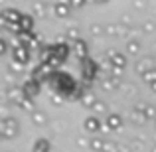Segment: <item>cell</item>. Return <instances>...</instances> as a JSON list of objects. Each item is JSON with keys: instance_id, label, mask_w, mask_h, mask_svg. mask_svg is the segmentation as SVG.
I'll list each match as a JSON object with an SVG mask.
<instances>
[{"instance_id": "6da1fadb", "label": "cell", "mask_w": 156, "mask_h": 152, "mask_svg": "<svg viewBox=\"0 0 156 152\" xmlns=\"http://www.w3.org/2000/svg\"><path fill=\"white\" fill-rule=\"evenodd\" d=\"M48 81H50L53 87H55V91L61 93L65 99H71L73 93L77 91V87H79L77 81L73 79V75H69V73H65V71H55Z\"/></svg>"}, {"instance_id": "7a4b0ae2", "label": "cell", "mask_w": 156, "mask_h": 152, "mask_svg": "<svg viewBox=\"0 0 156 152\" xmlns=\"http://www.w3.org/2000/svg\"><path fill=\"white\" fill-rule=\"evenodd\" d=\"M18 133H20V122L14 117H2V121H0V134H2L4 140L14 138Z\"/></svg>"}, {"instance_id": "3957f363", "label": "cell", "mask_w": 156, "mask_h": 152, "mask_svg": "<svg viewBox=\"0 0 156 152\" xmlns=\"http://www.w3.org/2000/svg\"><path fill=\"white\" fill-rule=\"evenodd\" d=\"M22 14L24 12L16 10V8H2V12H0V24H2V28L12 26V24H20Z\"/></svg>"}, {"instance_id": "277c9868", "label": "cell", "mask_w": 156, "mask_h": 152, "mask_svg": "<svg viewBox=\"0 0 156 152\" xmlns=\"http://www.w3.org/2000/svg\"><path fill=\"white\" fill-rule=\"evenodd\" d=\"M103 125H105V122L101 121V118L97 117V115H89V117L83 121V129L87 130L89 134H97L99 130H103V129H105Z\"/></svg>"}, {"instance_id": "5b68a950", "label": "cell", "mask_w": 156, "mask_h": 152, "mask_svg": "<svg viewBox=\"0 0 156 152\" xmlns=\"http://www.w3.org/2000/svg\"><path fill=\"white\" fill-rule=\"evenodd\" d=\"M32 57V50L30 48H24V46H14L12 48V61H18V63L26 65Z\"/></svg>"}, {"instance_id": "8992f818", "label": "cell", "mask_w": 156, "mask_h": 152, "mask_svg": "<svg viewBox=\"0 0 156 152\" xmlns=\"http://www.w3.org/2000/svg\"><path fill=\"white\" fill-rule=\"evenodd\" d=\"M107 61H109L115 69H121V71H125L126 63H129V61H126V55L121 53V51H107Z\"/></svg>"}, {"instance_id": "52a82bcc", "label": "cell", "mask_w": 156, "mask_h": 152, "mask_svg": "<svg viewBox=\"0 0 156 152\" xmlns=\"http://www.w3.org/2000/svg\"><path fill=\"white\" fill-rule=\"evenodd\" d=\"M40 89H42V81H38V79H26L24 81V85H22V91H24V95L26 97H30V99H36V95H40Z\"/></svg>"}, {"instance_id": "ba28073f", "label": "cell", "mask_w": 156, "mask_h": 152, "mask_svg": "<svg viewBox=\"0 0 156 152\" xmlns=\"http://www.w3.org/2000/svg\"><path fill=\"white\" fill-rule=\"evenodd\" d=\"M103 126H105V130H109V133L111 130H119L122 126V117L119 113H109L105 117V125Z\"/></svg>"}, {"instance_id": "9c48e42d", "label": "cell", "mask_w": 156, "mask_h": 152, "mask_svg": "<svg viewBox=\"0 0 156 152\" xmlns=\"http://www.w3.org/2000/svg\"><path fill=\"white\" fill-rule=\"evenodd\" d=\"M24 97V91L22 87H14V85H10V87H6V91H4V101L6 103H14V105H18V101Z\"/></svg>"}, {"instance_id": "30bf717a", "label": "cell", "mask_w": 156, "mask_h": 152, "mask_svg": "<svg viewBox=\"0 0 156 152\" xmlns=\"http://www.w3.org/2000/svg\"><path fill=\"white\" fill-rule=\"evenodd\" d=\"M53 46H55V57H59L61 61L67 59L69 53H71V50H73V48L69 46L67 42H63V40H57V42L53 44Z\"/></svg>"}, {"instance_id": "8fae6325", "label": "cell", "mask_w": 156, "mask_h": 152, "mask_svg": "<svg viewBox=\"0 0 156 152\" xmlns=\"http://www.w3.org/2000/svg\"><path fill=\"white\" fill-rule=\"evenodd\" d=\"M71 48H73V53L77 55V59H79V61H83V59H87V57H89V46H87L85 40H79V42L71 44Z\"/></svg>"}, {"instance_id": "7c38bea8", "label": "cell", "mask_w": 156, "mask_h": 152, "mask_svg": "<svg viewBox=\"0 0 156 152\" xmlns=\"http://www.w3.org/2000/svg\"><path fill=\"white\" fill-rule=\"evenodd\" d=\"M51 10L57 18H67L71 14V4L69 2H53L51 4Z\"/></svg>"}, {"instance_id": "4fadbf2b", "label": "cell", "mask_w": 156, "mask_h": 152, "mask_svg": "<svg viewBox=\"0 0 156 152\" xmlns=\"http://www.w3.org/2000/svg\"><path fill=\"white\" fill-rule=\"evenodd\" d=\"M53 55H55V46L53 44H44L40 48V63H48Z\"/></svg>"}, {"instance_id": "5bb4252c", "label": "cell", "mask_w": 156, "mask_h": 152, "mask_svg": "<svg viewBox=\"0 0 156 152\" xmlns=\"http://www.w3.org/2000/svg\"><path fill=\"white\" fill-rule=\"evenodd\" d=\"M32 152H51V142L50 138H38V140L34 142V146H32Z\"/></svg>"}, {"instance_id": "9a60e30c", "label": "cell", "mask_w": 156, "mask_h": 152, "mask_svg": "<svg viewBox=\"0 0 156 152\" xmlns=\"http://www.w3.org/2000/svg\"><path fill=\"white\" fill-rule=\"evenodd\" d=\"M119 83H121V79H117V77H113V75H105L103 79H101V87H103L105 91H115V89L119 87Z\"/></svg>"}, {"instance_id": "2e32d148", "label": "cell", "mask_w": 156, "mask_h": 152, "mask_svg": "<svg viewBox=\"0 0 156 152\" xmlns=\"http://www.w3.org/2000/svg\"><path fill=\"white\" fill-rule=\"evenodd\" d=\"M125 28L121 26V24H107L105 26V34L107 36H113V38H121V36H125Z\"/></svg>"}, {"instance_id": "e0dca14e", "label": "cell", "mask_w": 156, "mask_h": 152, "mask_svg": "<svg viewBox=\"0 0 156 152\" xmlns=\"http://www.w3.org/2000/svg\"><path fill=\"white\" fill-rule=\"evenodd\" d=\"M34 24H36L34 22V16L24 12L22 20H20V28H22V32H34Z\"/></svg>"}, {"instance_id": "ac0fdd59", "label": "cell", "mask_w": 156, "mask_h": 152, "mask_svg": "<svg viewBox=\"0 0 156 152\" xmlns=\"http://www.w3.org/2000/svg\"><path fill=\"white\" fill-rule=\"evenodd\" d=\"M30 117H32V122H34L36 126H44L48 122V115L44 113L42 109H36L34 113H30Z\"/></svg>"}, {"instance_id": "d6986e66", "label": "cell", "mask_w": 156, "mask_h": 152, "mask_svg": "<svg viewBox=\"0 0 156 152\" xmlns=\"http://www.w3.org/2000/svg\"><path fill=\"white\" fill-rule=\"evenodd\" d=\"M65 38H67V42H71V44L79 42L81 40V30L77 26H69L67 30H65Z\"/></svg>"}, {"instance_id": "ffe728a7", "label": "cell", "mask_w": 156, "mask_h": 152, "mask_svg": "<svg viewBox=\"0 0 156 152\" xmlns=\"http://www.w3.org/2000/svg\"><path fill=\"white\" fill-rule=\"evenodd\" d=\"M142 51V44L138 40H129L126 42V55H138Z\"/></svg>"}, {"instance_id": "44dd1931", "label": "cell", "mask_w": 156, "mask_h": 152, "mask_svg": "<svg viewBox=\"0 0 156 152\" xmlns=\"http://www.w3.org/2000/svg\"><path fill=\"white\" fill-rule=\"evenodd\" d=\"M107 144H109V142L103 140V138H95L93 136L91 142H89V148L95 150V152H107Z\"/></svg>"}, {"instance_id": "7402d4cb", "label": "cell", "mask_w": 156, "mask_h": 152, "mask_svg": "<svg viewBox=\"0 0 156 152\" xmlns=\"http://www.w3.org/2000/svg\"><path fill=\"white\" fill-rule=\"evenodd\" d=\"M134 69H136V73L142 77L146 71L154 69V65H152V59H142V61H138V63H136V67H134Z\"/></svg>"}, {"instance_id": "603a6c76", "label": "cell", "mask_w": 156, "mask_h": 152, "mask_svg": "<svg viewBox=\"0 0 156 152\" xmlns=\"http://www.w3.org/2000/svg\"><path fill=\"white\" fill-rule=\"evenodd\" d=\"M16 107H20L22 111H28V113H34V111H36V107H34V99H30V97H26V95H24L22 99L18 101V105H16Z\"/></svg>"}, {"instance_id": "cb8c5ba5", "label": "cell", "mask_w": 156, "mask_h": 152, "mask_svg": "<svg viewBox=\"0 0 156 152\" xmlns=\"http://www.w3.org/2000/svg\"><path fill=\"white\" fill-rule=\"evenodd\" d=\"M95 103H97V99H95V95H93L91 91H87L83 95V99H81V105L87 107V109H93V107H95Z\"/></svg>"}, {"instance_id": "d4e9b609", "label": "cell", "mask_w": 156, "mask_h": 152, "mask_svg": "<svg viewBox=\"0 0 156 152\" xmlns=\"http://www.w3.org/2000/svg\"><path fill=\"white\" fill-rule=\"evenodd\" d=\"M144 117H146V121H154L156 122V107L154 105L144 103Z\"/></svg>"}, {"instance_id": "484cf974", "label": "cell", "mask_w": 156, "mask_h": 152, "mask_svg": "<svg viewBox=\"0 0 156 152\" xmlns=\"http://www.w3.org/2000/svg\"><path fill=\"white\" fill-rule=\"evenodd\" d=\"M46 4L42 2H34L32 4V16H44V12H46Z\"/></svg>"}, {"instance_id": "4316f807", "label": "cell", "mask_w": 156, "mask_h": 152, "mask_svg": "<svg viewBox=\"0 0 156 152\" xmlns=\"http://www.w3.org/2000/svg\"><path fill=\"white\" fill-rule=\"evenodd\" d=\"M142 81H144V83H148V85H152L154 81H156V67L150 69V71H146L144 75H142Z\"/></svg>"}, {"instance_id": "83f0119b", "label": "cell", "mask_w": 156, "mask_h": 152, "mask_svg": "<svg viewBox=\"0 0 156 152\" xmlns=\"http://www.w3.org/2000/svg\"><path fill=\"white\" fill-rule=\"evenodd\" d=\"M24 67H26V65L18 63V61H12V63H8V71H12V73H22Z\"/></svg>"}, {"instance_id": "f1b7e54d", "label": "cell", "mask_w": 156, "mask_h": 152, "mask_svg": "<svg viewBox=\"0 0 156 152\" xmlns=\"http://www.w3.org/2000/svg\"><path fill=\"white\" fill-rule=\"evenodd\" d=\"M154 30H156V24L152 22V20H144V22H142V32H146V34H152Z\"/></svg>"}, {"instance_id": "f546056e", "label": "cell", "mask_w": 156, "mask_h": 152, "mask_svg": "<svg viewBox=\"0 0 156 152\" xmlns=\"http://www.w3.org/2000/svg\"><path fill=\"white\" fill-rule=\"evenodd\" d=\"M50 99H51V103H53V105H55V107H59V105H63V101H65V97L63 95H61V93H53V95H50Z\"/></svg>"}, {"instance_id": "4dcf8cb0", "label": "cell", "mask_w": 156, "mask_h": 152, "mask_svg": "<svg viewBox=\"0 0 156 152\" xmlns=\"http://www.w3.org/2000/svg\"><path fill=\"white\" fill-rule=\"evenodd\" d=\"M10 51V44H8L6 38H0V55H6Z\"/></svg>"}, {"instance_id": "1f68e13d", "label": "cell", "mask_w": 156, "mask_h": 152, "mask_svg": "<svg viewBox=\"0 0 156 152\" xmlns=\"http://www.w3.org/2000/svg\"><path fill=\"white\" fill-rule=\"evenodd\" d=\"M91 34L93 36H101V34H105V26H101V24H91Z\"/></svg>"}, {"instance_id": "d6a6232c", "label": "cell", "mask_w": 156, "mask_h": 152, "mask_svg": "<svg viewBox=\"0 0 156 152\" xmlns=\"http://www.w3.org/2000/svg\"><path fill=\"white\" fill-rule=\"evenodd\" d=\"M93 111H95V113H107V105H105L103 101H99V99H97L95 107H93ZM107 115H109V113H107Z\"/></svg>"}, {"instance_id": "836d02e7", "label": "cell", "mask_w": 156, "mask_h": 152, "mask_svg": "<svg viewBox=\"0 0 156 152\" xmlns=\"http://www.w3.org/2000/svg\"><path fill=\"white\" fill-rule=\"evenodd\" d=\"M69 4H71V10H77V8H83L85 6L83 0H75V2H69Z\"/></svg>"}, {"instance_id": "e575fe53", "label": "cell", "mask_w": 156, "mask_h": 152, "mask_svg": "<svg viewBox=\"0 0 156 152\" xmlns=\"http://www.w3.org/2000/svg\"><path fill=\"white\" fill-rule=\"evenodd\" d=\"M91 140H85V138H77V146H89Z\"/></svg>"}, {"instance_id": "d590c367", "label": "cell", "mask_w": 156, "mask_h": 152, "mask_svg": "<svg viewBox=\"0 0 156 152\" xmlns=\"http://www.w3.org/2000/svg\"><path fill=\"white\" fill-rule=\"evenodd\" d=\"M150 89H152V91L156 93V81H154V83H152V85H150Z\"/></svg>"}, {"instance_id": "8d00e7d4", "label": "cell", "mask_w": 156, "mask_h": 152, "mask_svg": "<svg viewBox=\"0 0 156 152\" xmlns=\"http://www.w3.org/2000/svg\"><path fill=\"white\" fill-rule=\"evenodd\" d=\"M150 152H156V144H154V146H152V148H150Z\"/></svg>"}]
</instances>
